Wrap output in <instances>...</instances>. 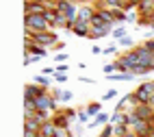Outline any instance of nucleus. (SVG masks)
<instances>
[{
    "mask_svg": "<svg viewBox=\"0 0 154 137\" xmlns=\"http://www.w3.org/2000/svg\"><path fill=\"white\" fill-rule=\"evenodd\" d=\"M24 26L33 28L35 33H48V30H52V26L48 24V20L44 15H24Z\"/></svg>",
    "mask_w": 154,
    "mask_h": 137,
    "instance_id": "obj_1",
    "label": "nucleus"
},
{
    "mask_svg": "<svg viewBox=\"0 0 154 137\" xmlns=\"http://www.w3.org/2000/svg\"><path fill=\"white\" fill-rule=\"evenodd\" d=\"M74 35H78V37H89V35H91V24H89V22H76V24H74Z\"/></svg>",
    "mask_w": 154,
    "mask_h": 137,
    "instance_id": "obj_11",
    "label": "nucleus"
},
{
    "mask_svg": "<svg viewBox=\"0 0 154 137\" xmlns=\"http://www.w3.org/2000/svg\"><path fill=\"white\" fill-rule=\"evenodd\" d=\"M80 133H83V124H76L74 126V135H80Z\"/></svg>",
    "mask_w": 154,
    "mask_h": 137,
    "instance_id": "obj_35",
    "label": "nucleus"
},
{
    "mask_svg": "<svg viewBox=\"0 0 154 137\" xmlns=\"http://www.w3.org/2000/svg\"><path fill=\"white\" fill-rule=\"evenodd\" d=\"M87 113L91 115V118H96L98 113H102V102H91V104H87Z\"/></svg>",
    "mask_w": 154,
    "mask_h": 137,
    "instance_id": "obj_15",
    "label": "nucleus"
},
{
    "mask_svg": "<svg viewBox=\"0 0 154 137\" xmlns=\"http://www.w3.org/2000/svg\"><path fill=\"white\" fill-rule=\"evenodd\" d=\"M61 111H63V113L67 115L69 120H74V122H78V111H74L72 107H65V109H61Z\"/></svg>",
    "mask_w": 154,
    "mask_h": 137,
    "instance_id": "obj_22",
    "label": "nucleus"
},
{
    "mask_svg": "<svg viewBox=\"0 0 154 137\" xmlns=\"http://www.w3.org/2000/svg\"><path fill=\"white\" fill-rule=\"evenodd\" d=\"M130 131L139 135V137H150L152 135V122H146V120H137L135 124L130 126Z\"/></svg>",
    "mask_w": 154,
    "mask_h": 137,
    "instance_id": "obj_4",
    "label": "nucleus"
},
{
    "mask_svg": "<svg viewBox=\"0 0 154 137\" xmlns=\"http://www.w3.org/2000/svg\"><path fill=\"white\" fill-rule=\"evenodd\" d=\"M128 133H130L128 124H115V137H126Z\"/></svg>",
    "mask_w": 154,
    "mask_h": 137,
    "instance_id": "obj_17",
    "label": "nucleus"
},
{
    "mask_svg": "<svg viewBox=\"0 0 154 137\" xmlns=\"http://www.w3.org/2000/svg\"><path fill=\"white\" fill-rule=\"evenodd\" d=\"M94 15H96V7L85 5V7H80V11H78V22H89L91 24Z\"/></svg>",
    "mask_w": 154,
    "mask_h": 137,
    "instance_id": "obj_9",
    "label": "nucleus"
},
{
    "mask_svg": "<svg viewBox=\"0 0 154 137\" xmlns=\"http://www.w3.org/2000/svg\"><path fill=\"white\" fill-rule=\"evenodd\" d=\"M24 129L26 131H42V124L35 118H24Z\"/></svg>",
    "mask_w": 154,
    "mask_h": 137,
    "instance_id": "obj_13",
    "label": "nucleus"
},
{
    "mask_svg": "<svg viewBox=\"0 0 154 137\" xmlns=\"http://www.w3.org/2000/svg\"><path fill=\"white\" fill-rule=\"evenodd\" d=\"M102 72H104L106 76H111V74H115V72H117V65H115V63H106V65L102 68Z\"/></svg>",
    "mask_w": 154,
    "mask_h": 137,
    "instance_id": "obj_25",
    "label": "nucleus"
},
{
    "mask_svg": "<svg viewBox=\"0 0 154 137\" xmlns=\"http://www.w3.org/2000/svg\"><path fill=\"white\" fill-rule=\"evenodd\" d=\"M128 2H130V5H135V7H137V5L141 2V0H128Z\"/></svg>",
    "mask_w": 154,
    "mask_h": 137,
    "instance_id": "obj_36",
    "label": "nucleus"
},
{
    "mask_svg": "<svg viewBox=\"0 0 154 137\" xmlns=\"http://www.w3.org/2000/svg\"><path fill=\"white\" fill-rule=\"evenodd\" d=\"M117 46H119V48H135V41H132V39L126 35L124 39H119V41H117Z\"/></svg>",
    "mask_w": 154,
    "mask_h": 137,
    "instance_id": "obj_21",
    "label": "nucleus"
},
{
    "mask_svg": "<svg viewBox=\"0 0 154 137\" xmlns=\"http://www.w3.org/2000/svg\"><path fill=\"white\" fill-rule=\"evenodd\" d=\"M139 11L135 9V11H128V15H126V22H139Z\"/></svg>",
    "mask_w": 154,
    "mask_h": 137,
    "instance_id": "obj_26",
    "label": "nucleus"
},
{
    "mask_svg": "<svg viewBox=\"0 0 154 137\" xmlns=\"http://www.w3.org/2000/svg\"><path fill=\"white\" fill-rule=\"evenodd\" d=\"M57 126H54V122L52 120H50V122H46L44 126H42V131H39V133H42V137H54L57 135Z\"/></svg>",
    "mask_w": 154,
    "mask_h": 137,
    "instance_id": "obj_12",
    "label": "nucleus"
},
{
    "mask_svg": "<svg viewBox=\"0 0 154 137\" xmlns=\"http://www.w3.org/2000/svg\"><path fill=\"white\" fill-rule=\"evenodd\" d=\"M150 28H152V30H154V15H152V24H150Z\"/></svg>",
    "mask_w": 154,
    "mask_h": 137,
    "instance_id": "obj_37",
    "label": "nucleus"
},
{
    "mask_svg": "<svg viewBox=\"0 0 154 137\" xmlns=\"http://www.w3.org/2000/svg\"><path fill=\"white\" fill-rule=\"evenodd\" d=\"M52 2H57V0H52Z\"/></svg>",
    "mask_w": 154,
    "mask_h": 137,
    "instance_id": "obj_39",
    "label": "nucleus"
},
{
    "mask_svg": "<svg viewBox=\"0 0 154 137\" xmlns=\"http://www.w3.org/2000/svg\"><path fill=\"white\" fill-rule=\"evenodd\" d=\"M48 87H42V85H35V83H28V85H24V98H39L42 94H46Z\"/></svg>",
    "mask_w": 154,
    "mask_h": 137,
    "instance_id": "obj_7",
    "label": "nucleus"
},
{
    "mask_svg": "<svg viewBox=\"0 0 154 137\" xmlns=\"http://www.w3.org/2000/svg\"><path fill=\"white\" fill-rule=\"evenodd\" d=\"M130 111L137 115V120H146V122H152L154 120V109L150 107V104H139V107L130 109Z\"/></svg>",
    "mask_w": 154,
    "mask_h": 137,
    "instance_id": "obj_5",
    "label": "nucleus"
},
{
    "mask_svg": "<svg viewBox=\"0 0 154 137\" xmlns=\"http://www.w3.org/2000/svg\"><path fill=\"white\" fill-rule=\"evenodd\" d=\"M100 137H115V126H113V124H106L104 129L100 131Z\"/></svg>",
    "mask_w": 154,
    "mask_h": 137,
    "instance_id": "obj_20",
    "label": "nucleus"
},
{
    "mask_svg": "<svg viewBox=\"0 0 154 137\" xmlns=\"http://www.w3.org/2000/svg\"><path fill=\"white\" fill-rule=\"evenodd\" d=\"M52 122H54V126H57L59 131H69V126H72V120H69V118H67V115L61 111V109L52 115Z\"/></svg>",
    "mask_w": 154,
    "mask_h": 137,
    "instance_id": "obj_6",
    "label": "nucleus"
},
{
    "mask_svg": "<svg viewBox=\"0 0 154 137\" xmlns=\"http://www.w3.org/2000/svg\"><path fill=\"white\" fill-rule=\"evenodd\" d=\"M102 55H106V57H109V55L122 57V55H119V46H117V44H111V46H106V48H104V52H102Z\"/></svg>",
    "mask_w": 154,
    "mask_h": 137,
    "instance_id": "obj_19",
    "label": "nucleus"
},
{
    "mask_svg": "<svg viewBox=\"0 0 154 137\" xmlns=\"http://www.w3.org/2000/svg\"><path fill=\"white\" fill-rule=\"evenodd\" d=\"M30 2H46V0H30Z\"/></svg>",
    "mask_w": 154,
    "mask_h": 137,
    "instance_id": "obj_38",
    "label": "nucleus"
},
{
    "mask_svg": "<svg viewBox=\"0 0 154 137\" xmlns=\"http://www.w3.org/2000/svg\"><path fill=\"white\" fill-rule=\"evenodd\" d=\"M22 52H24V55H33L35 61H39V59H44V57L48 55V48L39 46V44H33L30 48H22Z\"/></svg>",
    "mask_w": 154,
    "mask_h": 137,
    "instance_id": "obj_8",
    "label": "nucleus"
},
{
    "mask_svg": "<svg viewBox=\"0 0 154 137\" xmlns=\"http://www.w3.org/2000/svg\"><path fill=\"white\" fill-rule=\"evenodd\" d=\"M102 52H104V48H100V46H91V55H102Z\"/></svg>",
    "mask_w": 154,
    "mask_h": 137,
    "instance_id": "obj_33",
    "label": "nucleus"
},
{
    "mask_svg": "<svg viewBox=\"0 0 154 137\" xmlns=\"http://www.w3.org/2000/svg\"><path fill=\"white\" fill-rule=\"evenodd\" d=\"M87 120H91V115L87 113V109H80L78 111V124H87Z\"/></svg>",
    "mask_w": 154,
    "mask_h": 137,
    "instance_id": "obj_24",
    "label": "nucleus"
},
{
    "mask_svg": "<svg viewBox=\"0 0 154 137\" xmlns=\"http://www.w3.org/2000/svg\"><path fill=\"white\" fill-rule=\"evenodd\" d=\"M33 83H35V85H42V87H48V85H50V76H46V74H37V76L33 78Z\"/></svg>",
    "mask_w": 154,
    "mask_h": 137,
    "instance_id": "obj_18",
    "label": "nucleus"
},
{
    "mask_svg": "<svg viewBox=\"0 0 154 137\" xmlns=\"http://www.w3.org/2000/svg\"><path fill=\"white\" fill-rule=\"evenodd\" d=\"M35 44L44 46V48H52L59 44V35L54 30H48V33H35Z\"/></svg>",
    "mask_w": 154,
    "mask_h": 137,
    "instance_id": "obj_3",
    "label": "nucleus"
},
{
    "mask_svg": "<svg viewBox=\"0 0 154 137\" xmlns=\"http://www.w3.org/2000/svg\"><path fill=\"white\" fill-rule=\"evenodd\" d=\"M115 96H117V91L115 89H109V91L102 94V100H111V98H115Z\"/></svg>",
    "mask_w": 154,
    "mask_h": 137,
    "instance_id": "obj_29",
    "label": "nucleus"
},
{
    "mask_svg": "<svg viewBox=\"0 0 154 137\" xmlns=\"http://www.w3.org/2000/svg\"><path fill=\"white\" fill-rule=\"evenodd\" d=\"M137 11L139 15H154V0H141V2L137 5Z\"/></svg>",
    "mask_w": 154,
    "mask_h": 137,
    "instance_id": "obj_10",
    "label": "nucleus"
},
{
    "mask_svg": "<svg viewBox=\"0 0 154 137\" xmlns=\"http://www.w3.org/2000/svg\"><path fill=\"white\" fill-rule=\"evenodd\" d=\"M135 96L141 104H148V100L154 96V81H148V83H143V85H139L135 89Z\"/></svg>",
    "mask_w": 154,
    "mask_h": 137,
    "instance_id": "obj_2",
    "label": "nucleus"
},
{
    "mask_svg": "<svg viewBox=\"0 0 154 137\" xmlns=\"http://www.w3.org/2000/svg\"><path fill=\"white\" fill-rule=\"evenodd\" d=\"M67 100H72V91H63V94H61V102H67Z\"/></svg>",
    "mask_w": 154,
    "mask_h": 137,
    "instance_id": "obj_34",
    "label": "nucleus"
},
{
    "mask_svg": "<svg viewBox=\"0 0 154 137\" xmlns=\"http://www.w3.org/2000/svg\"><path fill=\"white\" fill-rule=\"evenodd\" d=\"M143 48H146L150 55H154V39H152V37H150V39H146V41H143Z\"/></svg>",
    "mask_w": 154,
    "mask_h": 137,
    "instance_id": "obj_27",
    "label": "nucleus"
},
{
    "mask_svg": "<svg viewBox=\"0 0 154 137\" xmlns=\"http://www.w3.org/2000/svg\"><path fill=\"white\" fill-rule=\"evenodd\" d=\"M54 61H57V63H65V61H67V55H65V52H59V55L54 57Z\"/></svg>",
    "mask_w": 154,
    "mask_h": 137,
    "instance_id": "obj_30",
    "label": "nucleus"
},
{
    "mask_svg": "<svg viewBox=\"0 0 154 137\" xmlns=\"http://www.w3.org/2000/svg\"><path fill=\"white\" fill-rule=\"evenodd\" d=\"M126 15H128V13L124 11V9H119V11H115V22H117V26L126 22Z\"/></svg>",
    "mask_w": 154,
    "mask_h": 137,
    "instance_id": "obj_23",
    "label": "nucleus"
},
{
    "mask_svg": "<svg viewBox=\"0 0 154 137\" xmlns=\"http://www.w3.org/2000/svg\"><path fill=\"white\" fill-rule=\"evenodd\" d=\"M67 70H69L67 63H57V72L59 74H67Z\"/></svg>",
    "mask_w": 154,
    "mask_h": 137,
    "instance_id": "obj_28",
    "label": "nucleus"
},
{
    "mask_svg": "<svg viewBox=\"0 0 154 137\" xmlns=\"http://www.w3.org/2000/svg\"><path fill=\"white\" fill-rule=\"evenodd\" d=\"M54 81L57 83H65L67 81V74H59V72H54Z\"/></svg>",
    "mask_w": 154,
    "mask_h": 137,
    "instance_id": "obj_31",
    "label": "nucleus"
},
{
    "mask_svg": "<svg viewBox=\"0 0 154 137\" xmlns=\"http://www.w3.org/2000/svg\"><path fill=\"white\" fill-rule=\"evenodd\" d=\"M24 137H42V133H39V131H26L24 129Z\"/></svg>",
    "mask_w": 154,
    "mask_h": 137,
    "instance_id": "obj_32",
    "label": "nucleus"
},
{
    "mask_svg": "<svg viewBox=\"0 0 154 137\" xmlns=\"http://www.w3.org/2000/svg\"><path fill=\"white\" fill-rule=\"evenodd\" d=\"M96 124H100V126H106V124H111L109 113H104V111H102V113H98V115H96V122H91L89 126H96Z\"/></svg>",
    "mask_w": 154,
    "mask_h": 137,
    "instance_id": "obj_14",
    "label": "nucleus"
},
{
    "mask_svg": "<svg viewBox=\"0 0 154 137\" xmlns=\"http://www.w3.org/2000/svg\"><path fill=\"white\" fill-rule=\"evenodd\" d=\"M113 39H115V41H119V39H124L126 37V26L124 24H119V26H115V28H113Z\"/></svg>",
    "mask_w": 154,
    "mask_h": 137,
    "instance_id": "obj_16",
    "label": "nucleus"
}]
</instances>
